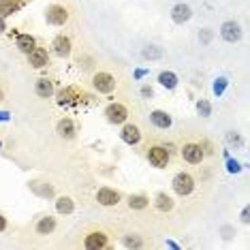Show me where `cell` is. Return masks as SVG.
<instances>
[{
    "label": "cell",
    "instance_id": "277c9868",
    "mask_svg": "<svg viewBox=\"0 0 250 250\" xmlns=\"http://www.w3.org/2000/svg\"><path fill=\"white\" fill-rule=\"evenodd\" d=\"M197 186H199V182H197V178L190 171H178L173 175V180H171V190L180 199L190 197L192 192L197 190Z\"/></svg>",
    "mask_w": 250,
    "mask_h": 250
},
{
    "label": "cell",
    "instance_id": "ba28073f",
    "mask_svg": "<svg viewBox=\"0 0 250 250\" xmlns=\"http://www.w3.org/2000/svg\"><path fill=\"white\" fill-rule=\"evenodd\" d=\"M103 116H105V120L113 124V126H120V124H124L130 118V111H128V107L120 103V101H113V103H109L103 109Z\"/></svg>",
    "mask_w": 250,
    "mask_h": 250
},
{
    "label": "cell",
    "instance_id": "52a82bcc",
    "mask_svg": "<svg viewBox=\"0 0 250 250\" xmlns=\"http://www.w3.org/2000/svg\"><path fill=\"white\" fill-rule=\"evenodd\" d=\"M94 201L101 208H118L124 201V195L113 186H99L94 192Z\"/></svg>",
    "mask_w": 250,
    "mask_h": 250
},
{
    "label": "cell",
    "instance_id": "30bf717a",
    "mask_svg": "<svg viewBox=\"0 0 250 250\" xmlns=\"http://www.w3.org/2000/svg\"><path fill=\"white\" fill-rule=\"evenodd\" d=\"M26 58H28V64H30L35 71L47 69V66L52 64V56H49L47 47H43V45H37V47L26 56Z\"/></svg>",
    "mask_w": 250,
    "mask_h": 250
},
{
    "label": "cell",
    "instance_id": "836d02e7",
    "mask_svg": "<svg viewBox=\"0 0 250 250\" xmlns=\"http://www.w3.org/2000/svg\"><path fill=\"white\" fill-rule=\"evenodd\" d=\"M7 32V21H4V18L0 15V35H4Z\"/></svg>",
    "mask_w": 250,
    "mask_h": 250
},
{
    "label": "cell",
    "instance_id": "f1b7e54d",
    "mask_svg": "<svg viewBox=\"0 0 250 250\" xmlns=\"http://www.w3.org/2000/svg\"><path fill=\"white\" fill-rule=\"evenodd\" d=\"M227 139H229V144L235 146V147H242L244 146V139H242V135L237 133V130H229V133H227Z\"/></svg>",
    "mask_w": 250,
    "mask_h": 250
},
{
    "label": "cell",
    "instance_id": "d6986e66",
    "mask_svg": "<svg viewBox=\"0 0 250 250\" xmlns=\"http://www.w3.org/2000/svg\"><path fill=\"white\" fill-rule=\"evenodd\" d=\"M220 37H223L227 43H237V41H242L244 30L237 21H225V24L220 26Z\"/></svg>",
    "mask_w": 250,
    "mask_h": 250
},
{
    "label": "cell",
    "instance_id": "ffe728a7",
    "mask_svg": "<svg viewBox=\"0 0 250 250\" xmlns=\"http://www.w3.org/2000/svg\"><path fill=\"white\" fill-rule=\"evenodd\" d=\"M120 244L124 248H133V250H139V248H147L150 244L144 240L141 233H135V231H126L120 235Z\"/></svg>",
    "mask_w": 250,
    "mask_h": 250
},
{
    "label": "cell",
    "instance_id": "d4e9b609",
    "mask_svg": "<svg viewBox=\"0 0 250 250\" xmlns=\"http://www.w3.org/2000/svg\"><path fill=\"white\" fill-rule=\"evenodd\" d=\"M21 9H24V0H0V15L2 18L20 13Z\"/></svg>",
    "mask_w": 250,
    "mask_h": 250
},
{
    "label": "cell",
    "instance_id": "44dd1931",
    "mask_svg": "<svg viewBox=\"0 0 250 250\" xmlns=\"http://www.w3.org/2000/svg\"><path fill=\"white\" fill-rule=\"evenodd\" d=\"M150 122L154 124L156 128H161V130H167V128H171V126H173V118H171V113H169V111H163V109L150 111Z\"/></svg>",
    "mask_w": 250,
    "mask_h": 250
},
{
    "label": "cell",
    "instance_id": "7c38bea8",
    "mask_svg": "<svg viewBox=\"0 0 250 250\" xmlns=\"http://www.w3.org/2000/svg\"><path fill=\"white\" fill-rule=\"evenodd\" d=\"M52 52L58 56V58H71V54H73V39L69 35H64V32L56 35L52 39Z\"/></svg>",
    "mask_w": 250,
    "mask_h": 250
},
{
    "label": "cell",
    "instance_id": "7a4b0ae2",
    "mask_svg": "<svg viewBox=\"0 0 250 250\" xmlns=\"http://www.w3.org/2000/svg\"><path fill=\"white\" fill-rule=\"evenodd\" d=\"M173 146L167 144L163 139H152L150 144L146 146V161L152 165L154 169H167L171 165L173 158Z\"/></svg>",
    "mask_w": 250,
    "mask_h": 250
},
{
    "label": "cell",
    "instance_id": "8d00e7d4",
    "mask_svg": "<svg viewBox=\"0 0 250 250\" xmlns=\"http://www.w3.org/2000/svg\"><path fill=\"white\" fill-rule=\"evenodd\" d=\"M0 120H9V111H0Z\"/></svg>",
    "mask_w": 250,
    "mask_h": 250
},
{
    "label": "cell",
    "instance_id": "ac0fdd59",
    "mask_svg": "<svg viewBox=\"0 0 250 250\" xmlns=\"http://www.w3.org/2000/svg\"><path fill=\"white\" fill-rule=\"evenodd\" d=\"M150 206H152V197L146 195V192H133V195L126 197V208L133 209V212H146Z\"/></svg>",
    "mask_w": 250,
    "mask_h": 250
},
{
    "label": "cell",
    "instance_id": "5b68a950",
    "mask_svg": "<svg viewBox=\"0 0 250 250\" xmlns=\"http://www.w3.org/2000/svg\"><path fill=\"white\" fill-rule=\"evenodd\" d=\"M90 83H92V88L99 94H113L116 92V88H118V79L109 71H94Z\"/></svg>",
    "mask_w": 250,
    "mask_h": 250
},
{
    "label": "cell",
    "instance_id": "2e32d148",
    "mask_svg": "<svg viewBox=\"0 0 250 250\" xmlns=\"http://www.w3.org/2000/svg\"><path fill=\"white\" fill-rule=\"evenodd\" d=\"M56 229H58V218L52 216V214H43L41 218H37V223H35V233L39 237L52 235Z\"/></svg>",
    "mask_w": 250,
    "mask_h": 250
},
{
    "label": "cell",
    "instance_id": "9c48e42d",
    "mask_svg": "<svg viewBox=\"0 0 250 250\" xmlns=\"http://www.w3.org/2000/svg\"><path fill=\"white\" fill-rule=\"evenodd\" d=\"M54 96H56V103L58 105H79L83 99H90L79 86H66V88H62L60 92H56Z\"/></svg>",
    "mask_w": 250,
    "mask_h": 250
},
{
    "label": "cell",
    "instance_id": "4dcf8cb0",
    "mask_svg": "<svg viewBox=\"0 0 250 250\" xmlns=\"http://www.w3.org/2000/svg\"><path fill=\"white\" fill-rule=\"evenodd\" d=\"M141 96H144V99H152V96H154V90H152V86H141Z\"/></svg>",
    "mask_w": 250,
    "mask_h": 250
},
{
    "label": "cell",
    "instance_id": "e0dca14e",
    "mask_svg": "<svg viewBox=\"0 0 250 250\" xmlns=\"http://www.w3.org/2000/svg\"><path fill=\"white\" fill-rule=\"evenodd\" d=\"M35 94L39 96V99H54L56 79L54 77H39L35 82Z\"/></svg>",
    "mask_w": 250,
    "mask_h": 250
},
{
    "label": "cell",
    "instance_id": "4fadbf2b",
    "mask_svg": "<svg viewBox=\"0 0 250 250\" xmlns=\"http://www.w3.org/2000/svg\"><path fill=\"white\" fill-rule=\"evenodd\" d=\"M28 188L35 192L37 197H41V199H56V184H52V182L45 180V178L28 182Z\"/></svg>",
    "mask_w": 250,
    "mask_h": 250
},
{
    "label": "cell",
    "instance_id": "8fae6325",
    "mask_svg": "<svg viewBox=\"0 0 250 250\" xmlns=\"http://www.w3.org/2000/svg\"><path fill=\"white\" fill-rule=\"evenodd\" d=\"M120 139L124 141V144H128V146H139L141 139H144V130H141V126L137 122H128L126 120L122 124Z\"/></svg>",
    "mask_w": 250,
    "mask_h": 250
},
{
    "label": "cell",
    "instance_id": "603a6c76",
    "mask_svg": "<svg viewBox=\"0 0 250 250\" xmlns=\"http://www.w3.org/2000/svg\"><path fill=\"white\" fill-rule=\"evenodd\" d=\"M54 206H56V212L58 214H64V216L75 214V199L69 195H56Z\"/></svg>",
    "mask_w": 250,
    "mask_h": 250
},
{
    "label": "cell",
    "instance_id": "f546056e",
    "mask_svg": "<svg viewBox=\"0 0 250 250\" xmlns=\"http://www.w3.org/2000/svg\"><path fill=\"white\" fill-rule=\"evenodd\" d=\"M225 86H227V79L225 77H220V79H216V86H214V92L216 94H220L225 90Z\"/></svg>",
    "mask_w": 250,
    "mask_h": 250
},
{
    "label": "cell",
    "instance_id": "5bb4252c",
    "mask_svg": "<svg viewBox=\"0 0 250 250\" xmlns=\"http://www.w3.org/2000/svg\"><path fill=\"white\" fill-rule=\"evenodd\" d=\"M152 206H154L156 212L161 214H169L175 209V199L169 195L167 190H156L154 197H152Z\"/></svg>",
    "mask_w": 250,
    "mask_h": 250
},
{
    "label": "cell",
    "instance_id": "7402d4cb",
    "mask_svg": "<svg viewBox=\"0 0 250 250\" xmlns=\"http://www.w3.org/2000/svg\"><path fill=\"white\" fill-rule=\"evenodd\" d=\"M39 45V41H37V37L35 35H30V32H21V35H18L15 37V47L20 49L21 54H30L32 49H35Z\"/></svg>",
    "mask_w": 250,
    "mask_h": 250
},
{
    "label": "cell",
    "instance_id": "484cf974",
    "mask_svg": "<svg viewBox=\"0 0 250 250\" xmlns=\"http://www.w3.org/2000/svg\"><path fill=\"white\" fill-rule=\"evenodd\" d=\"M156 79H158V83H161L163 88H167V90H175L178 88V83H180V79H178V75H175L173 71H161Z\"/></svg>",
    "mask_w": 250,
    "mask_h": 250
},
{
    "label": "cell",
    "instance_id": "1f68e13d",
    "mask_svg": "<svg viewBox=\"0 0 250 250\" xmlns=\"http://www.w3.org/2000/svg\"><path fill=\"white\" fill-rule=\"evenodd\" d=\"M7 229H9V218L2 212H0V233H4Z\"/></svg>",
    "mask_w": 250,
    "mask_h": 250
},
{
    "label": "cell",
    "instance_id": "4316f807",
    "mask_svg": "<svg viewBox=\"0 0 250 250\" xmlns=\"http://www.w3.org/2000/svg\"><path fill=\"white\" fill-rule=\"evenodd\" d=\"M141 56H144L146 60H158L163 56V52L156 47V45H146L144 52H141Z\"/></svg>",
    "mask_w": 250,
    "mask_h": 250
},
{
    "label": "cell",
    "instance_id": "8992f818",
    "mask_svg": "<svg viewBox=\"0 0 250 250\" xmlns=\"http://www.w3.org/2000/svg\"><path fill=\"white\" fill-rule=\"evenodd\" d=\"M45 21L49 26H56V28H62L71 21V9L66 4H60V2H54L45 9Z\"/></svg>",
    "mask_w": 250,
    "mask_h": 250
},
{
    "label": "cell",
    "instance_id": "6da1fadb",
    "mask_svg": "<svg viewBox=\"0 0 250 250\" xmlns=\"http://www.w3.org/2000/svg\"><path fill=\"white\" fill-rule=\"evenodd\" d=\"M178 152L186 165H203L214 152V147L212 141L201 135V137H182L178 144Z\"/></svg>",
    "mask_w": 250,
    "mask_h": 250
},
{
    "label": "cell",
    "instance_id": "3957f363",
    "mask_svg": "<svg viewBox=\"0 0 250 250\" xmlns=\"http://www.w3.org/2000/svg\"><path fill=\"white\" fill-rule=\"evenodd\" d=\"M79 246L86 248V250H109L113 248L111 242V233L103 229V227H86L79 235Z\"/></svg>",
    "mask_w": 250,
    "mask_h": 250
},
{
    "label": "cell",
    "instance_id": "d590c367",
    "mask_svg": "<svg viewBox=\"0 0 250 250\" xmlns=\"http://www.w3.org/2000/svg\"><path fill=\"white\" fill-rule=\"evenodd\" d=\"M209 37H212V32H209V30H206V32H203V41H209Z\"/></svg>",
    "mask_w": 250,
    "mask_h": 250
},
{
    "label": "cell",
    "instance_id": "83f0119b",
    "mask_svg": "<svg viewBox=\"0 0 250 250\" xmlns=\"http://www.w3.org/2000/svg\"><path fill=\"white\" fill-rule=\"evenodd\" d=\"M197 113H199V116H203V118H208L209 113H212V107H209V103L206 99H199L197 101Z\"/></svg>",
    "mask_w": 250,
    "mask_h": 250
},
{
    "label": "cell",
    "instance_id": "9a60e30c",
    "mask_svg": "<svg viewBox=\"0 0 250 250\" xmlns=\"http://www.w3.org/2000/svg\"><path fill=\"white\" fill-rule=\"evenodd\" d=\"M56 133H58V137L71 141L77 137V122L73 120L71 116H62L58 122H56Z\"/></svg>",
    "mask_w": 250,
    "mask_h": 250
},
{
    "label": "cell",
    "instance_id": "e575fe53",
    "mask_svg": "<svg viewBox=\"0 0 250 250\" xmlns=\"http://www.w3.org/2000/svg\"><path fill=\"white\" fill-rule=\"evenodd\" d=\"M242 223L248 225V208H244V212H242Z\"/></svg>",
    "mask_w": 250,
    "mask_h": 250
},
{
    "label": "cell",
    "instance_id": "cb8c5ba5",
    "mask_svg": "<svg viewBox=\"0 0 250 250\" xmlns=\"http://www.w3.org/2000/svg\"><path fill=\"white\" fill-rule=\"evenodd\" d=\"M190 18H192V9L188 7V4L180 2L171 9V20L175 21V24H186V21H190Z\"/></svg>",
    "mask_w": 250,
    "mask_h": 250
},
{
    "label": "cell",
    "instance_id": "74e56055",
    "mask_svg": "<svg viewBox=\"0 0 250 250\" xmlns=\"http://www.w3.org/2000/svg\"><path fill=\"white\" fill-rule=\"evenodd\" d=\"M4 99H7V92H4V88H0V103H2Z\"/></svg>",
    "mask_w": 250,
    "mask_h": 250
},
{
    "label": "cell",
    "instance_id": "d6a6232c",
    "mask_svg": "<svg viewBox=\"0 0 250 250\" xmlns=\"http://www.w3.org/2000/svg\"><path fill=\"white\" fill-rule=\"evenodd\" d=\"M229 171L233 173V171H240V163L237 161H229Z\"/></svg>",
    "mask_w": 250,
    "mask_h": 250
}]
</instances>
